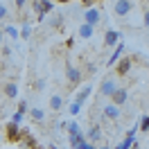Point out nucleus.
Returning <instances> with one entry per match:
<instances>
[{
	"mask_svg": "<svg viewBox=\"0 0 149 149\" xmlns=\"http://www.w3.org/2000/svg\"><path fill=\"white\" fill-rule=\"evenodd\" d=\"M32 7H34V16H36L38 23H41L45 16H50V14L54 11V2H52V0H34Z\"/></svg>",
	"mask_w": 149,
	"mask_h": 149,
	"instance_id": "obj_1",
	"label": "nucleus"
},
{
	"mask_svg": "<svg viewBox=\"0 0 149 149\" xmlns=\"http://www.w3.org/2000/svg\"><path fill=\"white\" fill-rule=\"evenodd\" d=\"M65 79H68L70 86H79L81 79H84L81 68H77V65H72V63H65Z\"/></svg>",
	"mask_w": 149,
	"mask_h": 149,
	"instance_id": "obj_2",
	"label": "nucleus"
},
{
	"mask_svg": "<svg viewBox=\"0 0 149 149\" xmlns=\"http://www.w3.org/2000/svg\"><path fill=\"white\" fill-rule=\"evenodd\" d=\"M118 88H120V86H118V79H113V77H106V79H102V84H100V95L111 100L113 93H115Z\"/></svg>",
	"mask_w": 149,
	"mask_h": 149,
	"instance_id": "obj_3",
	"label": "nucleus"
},
{
	"mask_svg": "<svg viewBox=\"0 0 149 149\" xmlns=\"http://www.w3.org/2000/svg\"><path fill=\"white\" fill-rule=\"evenodd\" d=\"M100 20H102V11L97 9V7H88V9L84 11V23L97 27V25H100Z\"/></svg>",
	"mask_w": 149,
	"mask_h": 149,
	"instance_id": "obj_4",
	"label": "nucleus"
},
{
	"mask_svg": "<svg viewBox=\"0 0 149 149\" xmlns=\"http://www.w3.org/2000/svg\"><path fill=\"white\" fill-rule=\"evenodd\" d=\"M133 9V2L131 0H115V5H113V11H115V16H129V11Z\"/></svg>",
	"mask_w": 149,
	"mask_h": 149,
	"instance_id": "obj_5",
	"label": "nucleus"
},
{
	"mask_svg": "<svg viewBox=\"0 0 149 149\" xmlns=\"http://www.w3.org/2000/svg\"><path fill=\"white\" fill-rule=\"evenodd\" d=\"M129 102V88H124V86H120L115 93H113L111 97V104H115V106H122V104Z\"/></svg>",
	"mask_w": 149,
	"mask_h": 149,
	"instance_id": "obj_6",
	"label": "nucleus"
},
{
	"mask_svg": "<svg viewBox=\"0 0 149 149\" xmlns=\"http://www.w3.org/2000/svg\"><path fill=\"white\" fill-rule=\"evenodd\" d=\"M120 41H122V34L118 29H106V34H104V45L106 47H115Z\"/></svg>",
	"mask_w": 149,
	"mask_h": 149,
	"instance_id": "obj_7",
	"label": "nucleus"
},
{
	"mask_svg": "<svg viewBox=\"0 0 149 149\" xmlns=\"http://www.w3.org/2000/svg\"><path fill=\"white\" fill-rule=\"evenodd\" d=\"M122 54H124V43H118V45L113 47V52H111V56H109V61H106V65H109V68H115V63H118V61H120L122 59Z\"/></svg>",
	"mask_w": 149,
	"mask_h": 149,
	"instance_id": "obj_8",
	"label": "nucleus"
},
{
	"mask_svg": "<svg viewBox=\"0 0 149 149\" xmlns=\"http://www.w3.org/2000/svg\"><path fill=\"white\" fill-rule=\"evenodd\" d=\"M131 59L129 56H122L120 61H118V63H115V74H118V77H124V74H129V70H131Z\"/></svg>",
	"mask_w": 149,
	"mask_h": 149,
	"instance_id": "obj_9",
	"label": "nucleus"
},
{
	"mask_svg": "<svg viewBox=\"0 0 149 149\" xmlns=\"http://www.w3.org/2000/svg\"><path fill=\"white\" fill-rule=\"evenodd\" d=\"M84 138L91 142V145H95V142H100L102 140V129H100V124H93L91 129L84 133Z\"/></svg>",
	"mask_w": 149,
	"mask_h": 149,
	"instance_id": "obj_10",
	"label": "nucleus"
},
{
	"mask_svg": "<svg viewBox=\"0 0 149 149\" xmlns=\"http://www.w3.org/2000/svg\"><path fill=\"white\" fill-rule=\"evenodd\" d=\"M91 95H93V84H86L84 88L79 91V93L74 95V102H77V104H81V106H84V104H86V100H88Z\"/></svg>",
	"mask_w": 149,
	"mask_h": 149,
	"instance_id": "obj_11",
	"label": "nucleus"
},
{
	"mask_svg": "<svg viewBox=\"0 0 149 149\" xmlns=\"http://www.w3.org/2000/svg\"><path fill=\"white\" fill-rule=\"evenodd\" d=\"M77 34H79V38H81V41H88V38H93L95 27H93V25H88V23H81V25H79V29H77Z\"/></svg>",
	"mask_w": 149,
	"mask_h": 149,
	"instance_id": "obj_12",
	"label": "nucleus"
},
{
	"mask_svg": "<svg viewBox=\"0 0 149 149\" xmlns=\"http://www.w3.org/2000/svg\"><path fill=\"white\" fill-rule=\"evenodd\" d=\"M102 113H104V118H106V120H118V118L122 115V113H120V106H115V104H106Z\"/></svg>",
	"mask_w": 149,
	"mask_h": 149,
	"instance_id": "obj_13",
	"label": "nucleus"
},
{
	"mask_svg": "<svg viewBox=\"0 0 149 149\" xmlns=\"http://www.w3.org/2000/svg\"><path fill=\"white\" fill-rule=\"evenodd\" d=\"M2 95H5L7 100H16V97H18V86L14 84V81H7V84L2 86Z\"/></svg>",
	"mask_w": 149,
	"mask_h": 149,
	"instance_id": "obj_14",
	"label": "nucleus"
},
{
	"mask_svg": "<svg viewBox=\"0 0 149 149\" xmlns=\"http://www.w3.org/2000/svg\"><path fill=\"white\" fill-rule=\"evenodd\" d=\"M2 32H5V36H9L14 43L20 38V32H18V27H16V25H5V27H2Z\"/></svg>",
	"mask_w": 149,
	"mask_h": 149,
	"instance_id": "obj_15",
	"label": "nucleus"
},
{
	"mask_svg": "<svg viewBox=\"0 0 149 149\" xmlns=\"http://www.w3.org/2000/svg\"><path fill=\"white\" fill-rule=\"evenodd\" d=\"M7 138L9 140H18L20 138V124H14V122L7 124Z\"/></svg>",
	"mask_w": 149,
	"mask_h": 149,
	"instance_id": "obj_16",
	"label": "nucleus"
},
{
	"mask_svg": "<svg viewBox=\"0 0 149 149\" xmlns=\"http://www.w3.org/2000/svg\"><path fill=\"white\" fill-rule=\"evenodd\" d=\"M27 113H29V118H32L34 122H43V120H45V111H43V109H38V106L29 109Z\"/></svg>",
	"mask_w": 149,
	"mask_h": 149,
	"instance_id": "obj_17",
	"label": "nucleus"
},
{
	"mask_svg": "<svg viewBox=\"0 0 149 149\" xmlns=\"http://www.w3.org/2000/svg\"><path fill=\"white\" fill-rule=\"evenodd\" d=\"M50 109H52V111H61V109H63V97H61V95H52V97H50Z\"/></svg>",
	"mask_w": 149,
	"mask_h": 149,
	"instance_id": "obj_18",
	"label": "nucleus"
},
{
	"mask_svg": "<svg viewBox=\"0 0 149 149\" xmlns=\"http://www.w3.org/2000/svg\"><path fill=\"white\" fill-rule=\"evenodd\" d=\"M50 25H52L54 29H59L61 25H63V16H61V14H54V11H52V14H50Z\"/></svg>",
	"mask_w": 149,
	"mask_h": 149,
	"instance_id": "obj_19",
	"label": "nucleus"
},
{
	"mask_svg": "<svg viewBox=\"0 0 149 149\" xmlns=\"http://www.w3.org/2000/svg\"><path fill=\"white\" fill-rule=\"evenodd\" d=\"M133 142H136V136H129V133H127V138L122 140L115 149H131V147H133Z\"/></svg>",
	"mask_w": 149,
	"mask_h": 149,
	"instance_id": "obj_20",
	"label": "nucleus"
},
{
	"mask_svg": "<svg viewBox=\"0 0 149 149\" xmlns=\"http://www.w3.org/2000/svg\"><path fill=\"white\" fill-rule=\"evenodd\" d=\"M29 36H32V25H29V23H23V25H20V38L27 41Z\"/></svg>",
	"mask_w": 149,
	"mask_h": 149,
	"instance_id": "obj_21",
	"label": "nucleus"
},
{
	"mask_svg": "<svg viewBox=\"0 0 149 149\" xmlns=\"http://www.w3.org/2000/svg\"><path fill=\"white\" fill-rule=\"evenodd\" d=\"M138 122H140V131H142V133H149V115H142Z\"/></svg>",
	"mask_w": 149,
	"mask_h": 149,
	"instance_id": "obj_22",
	"label": "nucleus"
},
{
	"mask_svg": "<svg viewBox=\"0 0 149 149\" xmlns=\"http://www.w3.org/2000/svg\"><path fill=\"white\" fill-rule=\"evenodd\" d=\"M68 113H70V115H79V113H81V104H77V102H72L70 104V106H68Z\"/></svg>",
	"mask_w": 149,
	"mask_h": 149,
	"instance_id": "obj_23",
	"label": "nucleus"
},
{
	"mask_svg": "<svg viewBox=\"0 0 149 149\" xmlns=\"http://www.w3.org/2000/svg\"><path fill=\"white\" fill-rule=\"evenodd\" d=\"M16 111H18V113H23V115H25V113L29 111V106H27V102H25V100H20V104H18V109H16Z\"/></svg>",
	"mask_w": 149,
	"mask_h": 149,
	"instance_id": "obj_24",
	"label": "nucleus"
},
{
	"mask_svg": "<svg viewBox=\"0 0 149 149\" xmlns=\"http://www.w3.org/2000/svg\"><path fill=\"white\" fill-rule=\"evenodd\" d=\"M14 5H16V9H18V11H25V7H27V0H14Z\"/></svg>",
	"mask_w": 149,
	"mask_h": 149,
	"instance_id": "obj_25",
	"label": "nucleus"
},
{
	"mask_svg": "<svg viewBox=\"0 0 149 149\" xmlns=\"http://www.w3.org/2000/svg\"><path fill=\"white\" fill-rule=\"evenodd\" d=\"M23 118H25V115H23V113H14V115H11V122H14V124H20V122H23Z\"/></svg>",
	"mask_w": 149,
	"mask_h": 149,
	"instance_id": "obj_26",
	"label": "nucleus"
},
{
	"mask_svg": "<svg viewBox=\"0 0 149 149\" xmlns=\"http://www.w3.org/2000/svg\"><path fill=\"white\" fill-rule=\"evenodd\" d=\"M5 18H9V9L5 5H0V20H5Z\"/></svg>",
	"mask_w": 149,
	"mask_h": 149,
	"instance_id": "obj_27",
	"label": "nucleus"
},
{
	"mask_svg": "<svg viewBox=\"0 0 149 149\" xmlns=\"http://www.w3.org/2000/svg\"><path fill=\"white\" fill-rule=\"evenodd\" d=\"M34 88H36L38 93H41V91L45 88V79H36V81H34Z\"/></svg>",
	"mask_w": 149,
	"mask_h": 149,
	"instance_id": "obj_28",
	"label": "nucleus"
},
{
	"mask_svg": "<svg viewBox=\"0 0 149 149\" xmlns=\"http://www.w3.org/2000/svg\"><path fill=\"white\" fill-rule=\"evenodd\" d=\"M142 25H145V27L149 29V7L145 9V14H142Z\"/></svg>",
	"mask_w": 149,
	"mask_h": 149,
	"instance_id": "obj_29",
	"label": "nucleus"
},
{
	"mask_svg": "<svg viewBox=\"0 0 149 149\" xmlns=\"http://www.w3.org/2000/svg\"><path fill=\"white\" fill-rule=\"evenodd\" d=\"M2 54H5V56H11V47L5 45V43H2Z\"/></svg>",
	"mask_w": 149,
	"mask_h": 149,
	"instance_id": "obj_30",
	"label": "nucleus"
},
{
	"mask_svg": "<svg viewBox=\"0 0 149 149\" xmlns=\"http://www.w3.org/2000/svg\"><path fill=\"white\" fill-rule=\"evenodd\" d=\"M95 70H97V65H95V63H88V65H86V72H91V74H93Z\"/></svg>",
	"mask_w": 149,
	"mask_h": 149,
	"instance_id": "obj_31",
	"label": "nucleus"
},
{
	"mask_svg": "<svg viewBox=\"0 0 149 149\" xmlns=\"http://www.w3.org/2000/svg\"><path fill=\"white\" fill-rule=\"evenodd\" d=\"M2 43H5V32H2V27H0V47H2Z\"/></svg>",
	"mask_w": 149,
	"mask_h": 149,
	"instance_id": "obj_32",
	"label": "nucleus"
},
{
	"mask_svg": "<svg viewBox=\"0 0 149 149\" xmlns=\"http://www.w3.org/2000/svg\"><path fill=\"white\" fill-rule=\"evenodd\" d=\"M59 2H70V0H59Z\"/></svg>",
	"mask_w": 149,
	"mask_h": 149,
	"instance_id": "obj_33",
	"label": "nucleus"
},
{
	"mask_svg": "<svg viewBox=\"0 0 149 149\" xmlns=\"http://www.w3.org/2000/svg\"><path fill=\"white\" fill-rule=\"evenodd\" d=\"M142 2H145V5H147V2H149V0H142Z\"/></svg>",
	"mask_w": 149,
	"mask_h": 149,
	"instance_id": "obj_34",
	"label": "nucleus"
},
{
	"mask_svg": "<svg viewBox=\"0 0 149 149\" xmlns=\"http://www.w3.org/2000/svg\"><path fill=\"white\" fill-rule=\"evenodd\" d=\"M100 149H109V147H100Z\"/></svg>",
	"mask_w": 149,
	"mask_h": 149,
	"instance_id": "obj_35",
	"label": "nucleus"
},
{
	"mask_svg": "<svg viewBox=\"0 0 149 149\" xmlns=\"http://www.w3.org/2000/svg\"><path fill=\"white\" fill-rule=\"evenodd\" d=\"M0 142H2V136H0Z\"/></svg>",
	"mask_w": 149,
	"mask_h": 149,
	"instance_id": "obj_36",
	"label": "nucleus"
}]
</instances>
